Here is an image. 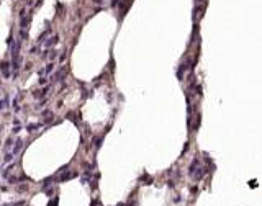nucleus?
<instances>
[{
    "instance_id": "4468645a",
    "label": "nucleus",
    "mask_w": 262,
    "mask_h": 206,
    "mask_svg": "<svg viewBox=\"0 0 262 206\" xmlns=\"http://www.w3.org/2000/svg\"><path fill=\"white\" fill-rule=\"evenodd\" d=\"M38 128H41V124H28V131H33V129H38Z\"/></svg>"
},
{
    "instance_id": "a211bd4d",
    "label": "nucleus",
    "mask_w": 262,
    "mask_h": 206,
    "mask_svg": "<svg viewBox=\"0 0 262 206\" xmlns=\"http://www.w3.org/2000/svg\"><path fill=\"white\" fill-rule=\"evenodd\" d=\"M44 190H46V188H44ZM53 193H54V188H48V190H46V195H53Z\"/></svg>"
},
{
    "instance_id": "f3484780",
    "label": "nucleus",
    "mask_w": 262,
    "mask_h": 206,
    "mask_svg": "<svg viewBox=\"0 0 262 206\" xmlns=\"http://www.w3.org/2000/svg\"><path fill=\"white\" fill-rule=\"evenodd\" d=\"M20 129H21V126L18 128V124H16V126L13 128V131H12V133H13V134H16V133H20Z\"/></svg>"
},
{
    "instance_id": "6e6552de",
    "label": "nucleus",
    "mask_w": 262,
    "mask_h": 206,
    "mask_svg": "<svg viewBox=\"0 0 262 206\" xmlns=\"http://www.w3.org/2000/svg\"><path fill=\"white\" fill-rule=\"evenodd\" d=\"M43 116H44V119L49 123V121L53 119V111H51V110H44V111H43Z\"/></svg>"
},
{
    "instance_id": "412c9836",
    "label": "nucleus",
    "mask_w": 262,
    "mask_h": 206,
    "mask_svg": "<svg viewBox=\"0 0 262 206\" xmlns=\"http://www.w3.org/2000/svg\"><path fill=\"white\" fill-rule=\"evenodd\" d=\"M56 203H57V198H54V200L49 203V206H56Z\"/></svg>"
},
{
    "instance_id": "2eb2a0df",
    "label": "nucleus",
    "mask_w": 262,
    "mask_h": 206,
    "mask_svg": "<svg viewBox=\"0 0 262 206\" xmlns=\"http://www.w3.org/2000/svg\"><path fill=\"white\" fill-rule=\"evenodd\" d=\"M100 146H102V137H97V139H95V147H100Z\"/></svg>"
},
{
    "instance_id": "20e7f679",
    "label": "nucleus",
    "mask_w": 262,
    "mask_h": 206,
    "mask_svg": "<svg viewBox=\"0 0 262 206\" xmlns=\"http://www.w3.org/2000/svg\"><path fill=\"white\" fill-rule=\"evenodd\" d=\"M56 43H59V34H54L53 38H49V39L46 41V44H44V49H48V48H53Z\"/></svg>"
},
{
    "instance_id": "1a4fd4ad",
    "label": "nucleus",
    "mask_w": 262,
    "mask_h": 206,
    "mask_svg": "<svg viewBox=\"0 0 262 206\" xmlns=\"http://www.w3.org/2000/svg\"><path fill=\"white\" fill-rule=\"evenodd\" d=\"M43 70H44V75H48V74H51V72L54 70V64H53V62H51V64H48V66H46V67L43 69Z\"/></svg>"
},
{
    "instance_id": "39448f33",
    "label": "nucleus",
    "mask_w": 262,
    "mask_h": 206,
    "mask_svg": "<svg viewBox=\"0 0 262 206\" xmlns=\"http://www.w3.org/2000/svg\"><path fill=\"white\" fill-rule=\"evenodd\" d=\"M13 144H15V147H13V154L16 155V154H20V152L23 151V141H21V139H16Z\"/></svg>"
},
{
    "instance_id": "4be33fe9",
    "label": "nucleus",
    "mask_w": 262,
    "mask_h": 206,
    "mask_svg": "<svg viewBox=\"0 0 262 206\" xmlns=\"http://www.w3.org/2000/svg\"><path fill=\"white\" fill-rule=\"evenodd\" d=\"M39 83H41V85H44V83H46V79H44V77H41V79H39Z\"/></svg>"
},
{
    "instance_id": "9b49d317",
    "label": "nucleus",
    "mask_w": 262,
    "mask_h": 206,
    "mask_svg": "<svg viewBox=\"0 0 262 206\" xmlns=\"http://www.w3.org/2000/svg\"><path fill=\"white\" fill-rule=\"evenodd\" d=\"M48 57H49V59H56V57H57V51H56V49L49 51V52H48Z\"/></svg>"
},
{
    "instance_id": "423d86ee",
    "label": "nucleus",
    "mask_w": 262,
    "mask_h": 206,
    "mask_svg": "<svg viewBox=\"0 0 262 206\" xmlns=\"http://www.w3.org/2000/svg\"><path fill=\"white\" fill-rule=\"evenodd\" d=\"M74 177H77L75 172H66L64 170V173L59 177V180H61V182H66V180H70V178H74Z\"/></svg>"
},
{
    "instance_id": "dca6fc26",
    "label": "nucleus",
    "mask_w": 262,
    "mask_h": 206,
    "mask_svg": "<svg viewBox=\"0 0 262 206\" xmlns=\"http://www.w3.org/2000/svg\"><path fill=\"white\" fill-rule=\"evenodd\" d=\"M30 54H38V46H33L30 49Z\"/></svg>"
},
{
    "instance_id": "6ab92c4d",
    "label": "nucleus",
    "mask_w": 262,
    "mask_h": 206,
    "mask_svg": "<svg viewBox=\"0 0 262 206\" xmlns=\"http://www.w3.org/2000/svg\"><path fill=\"white\" fill-rule=\"evenodd\" d=\"M66 56H67L66 52H62V54H61V57H59V62H62V61H64V59H66Z\"/></svg>"
},
{
    "instance_id": "7ed1b4c3",
    "label": "nucleus",
    "mask_w": 262,
    "mask_h": 206,
    "mask_svg": "<svg viewBox=\"0 0 262 206\" xmlns=\"http://www.w3.org/2000/svg\"><path fill=\"white\" fill-rule=\"evenodd\" d=\"M20 64H21V57H20V56H13V57H12L10 66H12V69L15 70V74H16V70L20 69Z\"/></svg>"
},
{
    "instance_id": "f8f14e48",
    "label": "nucleus",
    "mask_w": 262,
    "mask_h": 206,
    "mask_svg": "<svg viewBox=\"0 0 262 206\" xmlns=\"http://www.w3.org/2000/svg\"><path fill=\"white\" fill-rule=\"evenodd\" d=\"M3 206H25V201H15V203H8V205Z\"/></svg>"
},
{
    "instance_id": "ddd939ff",
    "label": "nucleus",
    "mask_w": 262,
    "mask_h": 206,
    "mask_svg": "<svg viewBox=\"0 0 262 206\" xmlns=\"http://www.w3.org/2000/svg\"><path fill=\"white\" fill-rule=\"evenodd\" d=\"M3 106H8V97H5V98L0 102V110H2Z\"/></svg>"
},
{
    "instance_id": "aec40b11",
    "label": "nucleus",
    "mask_w": 262,
    "mask_h": 206,
    "mask_svg": "<svg viewBox=\"0 0 262 206\" xmlns=\"http://www.w3.org/2000/svg\"><path fill=\"white\" fill-rule=\"evenodd\" d=\"M26 190V185H21V186H18V191H25Z\"/></svg>"
},
{
    "instance_id": "f03ea898",
    "label": "nucleus",
    "mask_w": 262,
    "mask_h": 206,
    "mask_svg": "<svg viewBox=\"0 0 262 206\" xmlns=\"http://www.w3.org/2000/svg\"><path fill=\"white\" fill-rule=\"evenodd\" d=\"M30 21H31V15H25L23 18H20V30H28V25H30Z\"/></svg>"
},
{
    "instance_id": "f257e3e1",
    "label": "nucleus",
    "mask_w": 262,
    "mask_h": 206,
    "mask_svg": "<svg viewBox=\"0 0 262 206\" xmlns=\"http://www.w3.org/2000/svg\"><path fill=\"white\" fill-rule=\"evenodd\" d=\"M10 62L8 61H3L2 64H0V72H2V75H3V79H10Z\"/></svg>"
},
{
    "instance_id": "9d476101",
    "label": "nucleus",
    "mask_w": 262,
    "mask_h": 206,
    "mask_svg": "<svg viewBox=\"0 0 262 206\" xmlns=\"http://www.w3.org/2000/svg\"><path fill=\"white\" fill-rule=\"evenodd\" d=\"M13 142H15V141H13L12 137H8V139H7V142H5V152H7L8 149H12V146H13Z\"/></svg>"
},
{
    "instance_id": "0eeeda50",
    "label": "nucleus",
    "mask_w": 262,
    "mask_h": 206,
    "mask_svg": "<svg viewBox=\"0 0 262 206\" xmlns=\"http://www.w3.org/2000/svg\"><path fill=\"white\" fill-rule=\"evenodd\" d=\"M13 152H5V155H3V162L5 164H12L13 162Z\"/></svg>"
}]
</instances>
